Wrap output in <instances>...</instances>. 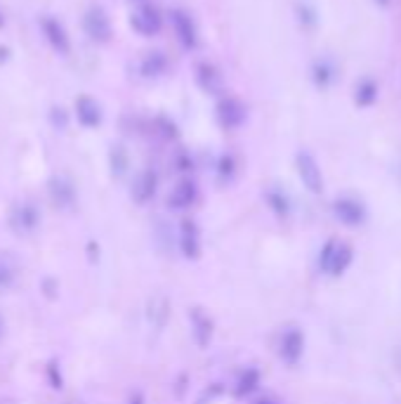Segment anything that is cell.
<instances>
[{"mask_svg": "<svg viewBox=\"0 0 401 404\" xmlns=\"http://www.w3.org/2000/svg\"><path fill=\"white\" fill-rule=\"evenodd\" d=\"M352 258H354V251H352V246H347L345 241H335L331 239L323 246L321 251V258H319V267L326 275L331 277H340L347 267L352 265Z\"/></svg>", "mask_w": 401, "mask_h": 404, "instance_id": "obj_1", "label": "cell"}, {"mask_svg": "<svg viewBox=\"0 0 401 404\" xmlns=\"http://www.w3.org/2000/svg\"><path fill=\"white\" fill-rule=\"evenodd\" d=\"M245 116H248L245 104L238 97H234V95H224V97H220L218 106H215V118H218V123L224 130L241 128Z\"/></svg>", "mask_w": 401, "mask_h": 404, "instance_id": "obj_2", "label": "cell"}, {"mask_svg": "<svg viewBox=\"0 0 401 404\" xmlns=\"http://www.w3.org/2000/svg\"><path fill=\"white\" fill-rule=\"evenodd\" d=\"M38 26H40V33L43 38L47 40V45L52 47L59 55H69L71 52V38H69V31L64 29V24L52 15H43L38 19Z\"/></svg>", "mask_w": 401, "mask_h": 404, "instance_id": "obj_3", "label": "cell"}, {"mask_svg": "<svg viewBox=\"0 0 401 404\" xmlns=\"http://www.w3.org/2000/svg\"><path fill=\"white\" fill-rule=\"evenodd\" d=\"M167 17H170V26L177 35L179 45L187 47V50H194V47L199 45V29H196L194 17L182 8L170 10V15Z\"/></svg>", "mask_w": 401, "mask_h": 404, "instance_id": "obj_4", "label": "cell"}, {"mask_svg": "<svg viewBox=\"0 0 401 404\" xmlns=\"http://www.w3.org/2000/svg\"><path fill=\"white\" fill-rule=\"evenodd\" d=\"M130 26H133L135 33L145 35V38H152V35H156L161 29H163V17H161V12L154 8V5H140L137 10H133V15H130Z\"/></svg>", "mask_w": 401, "mask_h": 404, "instance_id": "obj_5", "label": "cell"}, {"mask_svg": "<svg viewBox=\"0 0 401 404\" xmlns=\"http://www.w3.org/2000/svg\"><path fill=\"white\" fill-rule=\"evenodd\" d=\"M83 29H85L88 38L95 40V43H109L111 33H113L109 15L101 8H97V5L85 12V17H83Z\"/></svg>", "mask_w": 401, "mask_h": 404, "instance_id": "obj_6", "label": "cell"}, {"mask_svg": "<svg viewBox=\"0 0 401 404\" xmlns=\"http://www.w3.org/2000/svg\"><path fill=\"white\" fill-rule=\"evenodd\" d=\"M295 168H297V175H300L302 185L307 187V192H312V194L323 192V175H321V168H319V163H316V159L312 156V154L309 152L297 154Z\"/></svg>", "mask_w": 401, "mask_h": 404, "instance_id": "obj_7", "label": "cell"}, {"mask_svg": "<svg viewBox=\"0 0 401 404\" xmlns=\"http://www.w3.org/2000/svg\"><path fill=\"white\" fill-rule=\"evenodd\" d=\"M333 213L340 223L350 225V227H357L366 220V208H363L361 201L352 199V197H340L333 201Z\"/></svg>", "mask_w": 401, "mask_h": 404, "instance_id": "obj_8", "label": "cell"}, {"mask_svg": "<svg viewBox=\"0 0 401 404\" xmlns=\"http://www.w3.org/2000/svg\"><path fill=\"white\" fill-rule=\"evenodd\" d=\"M196 83L206 95H220L224 90V76L215 64L211 62H201L196 67Z\"/></svg>", "mask_w": 401, "mask_h": 404, "instance_id": "obj_9", "label": "cell"}, {"mask_svg": "<svg viewBox=\"0 0 401 404\" xmlns=\"http://www.w3.org/2000/svg\"><path fill=\"white\" fill-rule=\"evenodd\" d=\"M76 118H79L81 126L97 128L101 123V106H99L97 99L90 97V95L76 97Z\"/></svg>", "mask_w": 401, "mask_h": 404, "instance_id": "obj_10", "label": "cell"}, {"mask_svg": "<svg viewBox=\"0 0 401 404\" xmlns=\"http://www.w3.org/2000/svg\"><path fill=\"white\" fill-rule=\"evenodd\" d=\"M302 348H304V338L300 334V329H288L281 338V357L288 364H295L297 359L302 357Z\"/></svg>", "mask_w": 401, "mask_h": 404, "instance_id": "obj_11", "label": "cell"}, {"mask_svg": "<svg viewBox=\"0 0 401 404\" xmlns=\"http://www.w3.org/2000/svg\"><path fill=\"white\" fill-rule=\"evenodd\" d=\"M196 201V185L191 180H179L175 187L170 189V197H167V204L177 211L182 208H189Z\"/></svg>", "mask_w": 401, "mask_h": 404, "instance_id": "obj_12", "label": "cell"}, {"mask_svg": "<svg viewBox=\"0 0 401 404\" xmlns=\"http://www.w3.org/2000/svg\"><path fill=\"white\" fill-rule=\"evenodd\" d=\"M154 192H156V175H154L152 170H142L133 182V197L140 201V204H145V201L154 197Z\"/></svg>", "mask_w": 401, "mask_h": 404, "instance_id": "obj_13", "label": "cell"}, {"mask_svg": "<svg viewBox=\"0 0 401 404\" xmlns=\"http://www.w3.org/2000/svg\"><path fill=\"white\" fill-rule=\"evenodd\" d=\"M165 69H167V57L163 52H149L145 62H142V74L147 79H158V76L165 74Z\"/></svg>", "mask_w": 401, "mask_h": 404, "instance_id": "obj_14", "label": "cell"}, {"mask_svg": "<svg viewBox=\"0 0 401 404\" xmlns=\"http://www.w3.org/2000/svg\"><path fill=\"white\" fill-rule=\"evenodd\" d=\"M375 97H378V86H375V81L363 79V81L357 86V92H354V102H357V106L366 109V106H370V104L375 102Z\"/></svg>", "mask_w": 401, "mask_h": 404, "instance_id": "obj_15", "label": "cell"}, {"mask_svg": "<svg viewBox=\"0 0 401 404\" xmlns=\"http://www.w3.org/2000/svg\"><path fill=\"white\" fill-rule=\"evenodd\" d=\"M312 74H314L316 86H321V88L331 86V81H333V67L328 62H316L314 69H312Z\"/></svg>", "mask_w": 401, "mask_h": 404, "instance_id": "obj_16", "label": "cell"}, {"mask_svg": "<svg viewBox=\"0 0 401 404\" xmlns=\"http://www.w3.org/2000/svg\"><path fill=\"white\" fill-rule=\"evenodd\" d=\"M267 199H269V204H272V208L279 213V216H286V213H288V199H286L281 192H269Z\"/></svg>", "mask_w": 401, "mask_h": 404, "instance_id": "obj_17", "label": "cell"}, {"mask_svg": "<svg viewBox=\"0 0 401 404\" xmlns=\"http://www.w3.org/2000/svg\"><path fill=\"white\" fill-rule=\"evenodd\" d=\"M297 12H300V22H304L307 26H312V24L316 22V17H314V12L307 8V5H300L297 8Z\"/></svg>", "mask_w": 401, "mask_h": 404, "instance_id": "obj_18", "label": "cell"}, {"mask_svg": "<svg viewBox=\"0 0 401 404\" xmlns=\"http://www.w3.org/2000/svg\"><path fill=\"white\" fill-rule=\"evenodd\" d=\"M8 55H10L8 47H0V62H5V59H8Z\"/></svg>", "mask_w": 401, "mask_h": 404, "instance_id": "obj_19", "label": "cell"}, {"mask_svg": "<svg viewBox=\"0 0 401 404\" xmlns=\"http://www.w3.org/2000/svg\"><path fill=\"white\" fill-rule=\"evenodd\" d=\"M5 26V17H3V12H0V29Z\"/></svg>", "mask_w": 401, "mask_h": 404, "instance_id": "obj_20", "label": "cell"}, {"mask_svg": "<svg viewBox=\"0 0 401 404\" xmlns=\"http://www.w3.org/2000/svg\"><path fill=\"white\" fill-rule=\"evenodd\" d=\"M3 272H5V270H3V267H0V284H3V279H5V275H3Z\"/></svg>", "mask_w": 401, "mask_h": 404, "instance_id": "obj_21", "label": "cell"}, {"mask_svg": "<svg viewBox=\"0 0 401 404\" xmlns=\"http://www.w3.org/2000/svg\"><path fill=\"white\" fill-rule=\"evenodd\" d=\"M260 404H277V402H267V400H265V402H260Z\"/></svg>", "mask_w": 401, "mask_h": 404, "instance_id": "obj_22", "label": "cell"}]
</instances>
